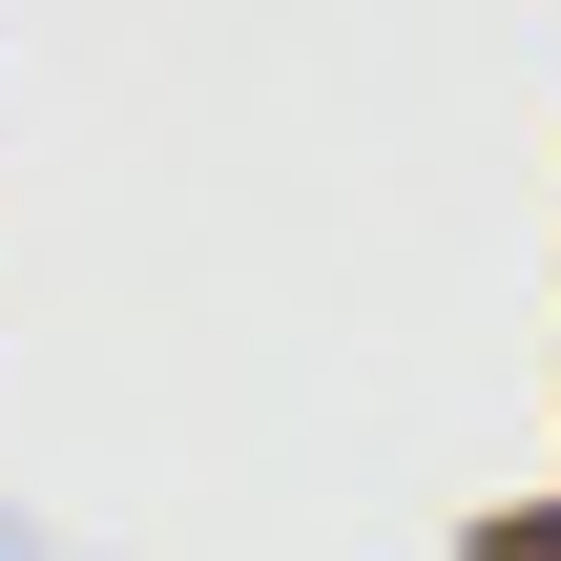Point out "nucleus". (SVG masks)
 <instances>
[{
	"label": "nucleus",
	"mask_w": 561,
	"mask_h": 561,
	"mask_svg": "<svg viewBox=\"0 0 561 561\" xmlns=\"http://www.w3.org/2000/svg\"><path fill=\"white\" fill-rule=\"evenodd\" d=\"M0 561H62V541H42V520H21V500H0Z\"/></svg>",
	"instance_id": "nucleus-1"
}]
</instances>
